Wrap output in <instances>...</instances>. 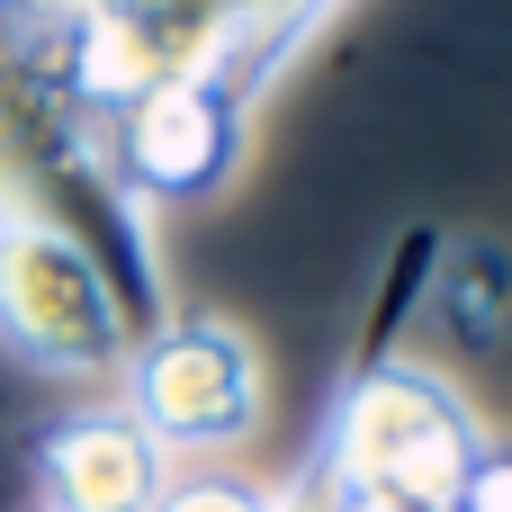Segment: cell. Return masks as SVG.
<instances>
[{
	"mask_svg": "<svg viewBox=\"0 0 512 512\" xmlns=\"http://www.w3.org/2000/svg\"><path fill=\"white\" fill-rule=\"evenodd\" d=\"M450 512H512V432H486V441L468 450Z\"/></svg>",
	"mask_w": 512,
	"mask_h": 512,
	"instance_id": "obj_8",
	"label": "cell"
},
{
	"mask_svg": "<svg viewBox=\"0 0 512 512\" xmlns=\"http://www.w3.org/2000/svg\"><path fill=\"white\" fill-rule=\"evenodd\" d=\"M153 512H306V495H279V486H252V477H171V495Z\"/></svg>",
	"mask_w": 512,
	"mask_h": 512,
	"instance_id": "obj_7",
	"label": "cell"
},
{
	"mask_svg": "<svg viewBox=\"0 0 512 512\" xmlns=\"http://www.w3.org/2000/svg\"><path fill=\"white\" fill-rule=\"evenodd\" d=\"M27 468H36V512H153L171 495V477H180V459L117 396L54 414L36 432Z\"/></svg>",
	"mask_w": 512,
	"mask_h": 512,
	"instance_id": "obj_5",
	"label": "cell"
},
{
	"mask_svg": "<svg viewBox=\"0 0 512 512\" xmlns=\"http://www.w3.org/2000/svg\"><path fill=\"white\" fill-rule=\"evenodd\" d=\"M423 315L450 342H468V351L504 342V324H512V243H495V234H441L432 279H423Z\"/></svg>",
	"mask_w": 512,
	"mask_h": 512,
	"instance_id": "obj_6",
	"label": "cell"
},
{
	"mask_svg": "<svg viewBox=\"0 0 512 512\" xmlns=\"http://www.w3.org/2000/svg\"><path fill=\"white\" fill-rule=\"evenodd\" d=\"M306 512H450V504H423V495H306Z\"/></svg>",
	"mask_w": 512,
	"mask_h": 512,
	"instance_id": "obj_9",
	"label": "cell"
},
{
	"mask_svg": "<svg viewBox=\"0 0 512 512\" xmlns=\"http://www.w3.org/2000/svg\"><path fill=\"white\" fill-rule=\"evenodd\" d=\"M0 351L36 378L117 387L135 351V315L63 225L0 216Z\"/></svg>",
	"mask_w": 512,
	"mask_h": 512,
	"instance_id": "obj_2",
	"label": "cell"
},
{
	"mask_svg": "<svg viewBox=\"0 0 512 512\" xmlns=\"http://www.w3.org/2000/svg\"><path fill=\"white\" fill-rule=\"evenodd\" d=\"M261 351L243 324L225 315H189L171 306L162 324L135 333L126 369H117V405L171 450V459H225L234 441H252L261 423Z\"/></svg>",
	"mask_w": 512,
	"mask_h": 512,
	"instance_id": "obj_3",
	"label": "cell"
},
{
	"mask_svg": "<svg viewBox=\"0 0 512 512\" xmlns=\"http://www.w3.org/2000/svg\"><path fill=\"white\" fill-rule=\"evenodd\" d=\"M252 117H261V99H243L216 63H198V72H171L144 99H126L99 135H108V162L135 189V207H189L243 171Z\"/></svg>",
	"mask_w": 512,
	"mask_h": 512,
	"instance_id": "obj_4",
	"label": "cell"
},
{
	"mask_svg": "<svg viewBox=\"0 0 512 512\" xmlns=\"http://www.w3.org/2000/svg\"><path fill=\"white\" fill-rule=\"evenodd\" d=\"M477 441H486L477 405L432 360L387 351V360L342 369V396H333L324 450H315V495H423V504H450Z\"/></svg>",
	"mask_w": 512,
	"mask_h": 512,
	"instance_id": "obj_1",
	"label": "cell"
}]
</instances>
